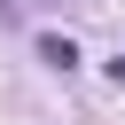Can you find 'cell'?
<instances>
[{
	"label": "cell",
	"mask_w": 125,
	"mask_h": 125,
	"mask_svg": "<svg viewBox=\"0 0 125 125\" xmlns=\"http://www.w3.org/2000/svg\"><path fill=\"white\" fill-rule=\"evenodd\" d=\"M39 62H47V70H78V47H70L62 31H47V39H39Z\"/></svg>",
	"instance_id": "cell-1"
},
{
	"label": "cell",
	"mask_w": 125,
	"mask_h": 125,
	"mask_svg": "<svg viewBox=\"0 0 125 125\" xmlns=\"http://www.w3.org/2000/svg\"><path fill=\"white\" fill-rule=\"evenodd\" d=\"M109 78H117V86H125V55H117V62H109Z\"/></svg>",
	"instance_id": "cell-2"
}]
</instances>
